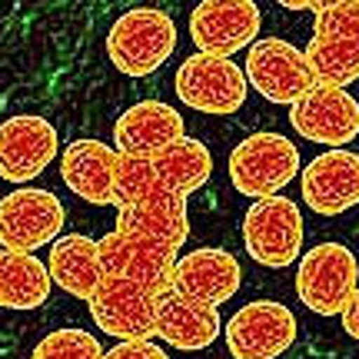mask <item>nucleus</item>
Returning a JSON list of instances; mask_svg holds the SVG:
<instances>
[{
  "mask_svg": "<svg viewBox=\"0 0 359 359\" xmlns=\"http://www.w3.org/2000/svg\"><path fill=\"white\" fill-rule=\"evenodd\" d=\"M309 70L320 87H349L359 80V0L323 4L306 43Z\"/></svg>",
  "mask_w": 359,
  "mask_h": 359,
  "instance_id": "f257e3e1",
  "label": "nucleus"
},
{
  "mask_svg": "<svg viewBox=\"0 0 359 359\" xmlns=\"http://www.w3.org/2000/svg\"><path fill=\"white\" fill-rule=\"evenodd\" d=\"M177 50V24L156 7H133L120 13L107 34L110 64L127 77H147Z\"/></svg>",
  "mask_w": 359,
  "mask_h": 359,
  "instance_id": "f03ea898",
  "label": "nucleus"
},
{
  "mask_svg": "<svg viewBox=\"0 0 359 359\" xmlns=\"http://www.w3.org/2000/svg\"><path fill=\"white\" fill-rule=\"evenodd\" d=\"M296 173H303L299 150L283 133H269V130L250 133L230 154L233 190L250 196V200L276 196L290 180H296Z\"/></svg>",
  "mask_w": 359,
  "mask_h": 359,
  "instance_id": "7ed1b4c3",
  "label": "nucleus"
},
{
  "mask_svg": "<svg viewBox=\"0 0 359 359\" xmlns=\"http://www.w3.org/2000/svg\"><path fill=\"white\" fill-rule=\"evenodd\" d=\"M359 290V259L343 243H320L296 266V296L316 316L343 313Z\"/></svg>",
  "mask_w": 359,
  "mask_h": 359,
  "instance_id": "20e7f679",
  "label": "nucleus"
},
{
  "mask_svg": "<svg viewBox=\"0 0 359 359\" xmlns=\"http://www.w3.org/2000/svg\"><path fill=\"white\" fill-rule=\"evenodd\" d=\"M243 246L259 266L283 269L303 253V213L290 196H266L246 210Z\"/></svg>",
  "mask_w": 359,
  "mask_h": 359,
  "instance_id": "39448f33",
  "label": "nucleus"
},
{
  "mask_svg": "<svg viewBox=\"0 0 359 359\" xmlns=\"http://www.w3.org/2000/svg\"><path fill=\"white\" fill-rule=\"evenodd\" d=\"M177 97L196 114L226 116L236 114L246 103V74L230 57H213V53H193L177 70Z\"/></svg>",
  "mask_w": 359,
  "mask_h": 359,
  "instance_id": "423d86ee",
  "label": "nucleus"
},
{
  "mask_svg": "<svg viewBox=\"0 0 359 359\" xmlns=\"http://www.w3.org/2000/svg\"><path fill=\"white\" fill-rule=\"evenodd\" d=\"M243 74H246V83L257 90L263 100L286 103V107L303 100L309 90L316 87L306 50H299L290 40H280V37L257 40L246 50Z\"/></svg>",
  "mask_w": 359,
  "mask_h": 359,
  "instance_id": "0eeeda50",
  "label": "nucleus"
},
{
  "mask_svg": "<svg viewBox=\"0 0 359 359\" xmlns=\"http://www.w3.org/2000/svg\"><path fill=\"white\" fill-rule=\"evenodd\" d=\"M97 330L120 343L130 339H154L156 336V296L140 283L103 276V283L87 299Z\"/></svg>",
  "mask_w": 359,
  "mask_h": 359,
  "instance_id": "6e6552de",
  "label": "nucleus"
},
{
  "mask_svg": "<svg viewBox=\"0 0 359 359\" xmlns=\"http://www.w3.org/2000/svg\"><path fill=\"white\" fill-rule=\"evenodd\" d=\"M64 203L50 190H13L0 200V240L4 250L34 253L40 246L57 243L64 230Z\"/></svg>",
  "mask_w": 359,
  "mask_h": 359,
  "instance_id": "1a4fd4ad",
  "label": "nucleus"
},
{
  "mask_svg": "<svg viewBox=\"0 0 359 359\" xmlns=\"http://www.w3.org/2000/svg\"><path fill=\"white\" fill-rule=\"evenodd\" d=\"M296 339V316L276 299H253L226 323V349L233 359H280Z\"/></svg>",
  "mask_w": 359,
  "mask_h": 359,
  "instance_id": "9d476101",
  "label": "nucleus"
},
{
  "mask_svg": "<svg viewBox=\"0 0 359 359\" xmlns=\"http://www.w3.org/2000/svg\"><path fill=\"white\" fill-rule=\"evenodd\" d=\"M259 7L253 0H203L190 13V40L196 53L230 57L257 43L259 34Z\"/></svg>",
  "mask_w": 359,
  "mask_h": 359,
  "instance_id": "9b49d317",
  "label": "nucleus"
},
{
  "mask_svg": "<svg viewBox=\"0 0 359 359\" xmlns=\"http://www.w3.org/2000/svg\"><path fill=\"white\" fill-rule=\"evenodd\" d=\"M290 123L299 137L343 150L359 137V100L339 87H316L290 107Z\"/></svg>",
  "mask_w": 359,
  "mask_h": 359,
  "instance_id": "f8f14e48",
  "label": "nucleus"
},
{
  "mask_svg": "<svg viewBox=\"0 0 359 359\" xmlns=\"http://www.w3.org/2000/svg\"><path fill=\"white\" fill-rule=\"evenodd\" d=\"M100 259L107 276L140 283L154 296L173 290V269H177V250L150 243L133 233H107L100 240Z\"/></svg>",
  "mask_w": 359,
  "mask_h": 359,
  "instance_id": "ddd939ff",
  "label": "nucleus"
},
{
  "mask_svg": "<svg viewBox=\"0 0 359 359\" xmlns=\"http://www.w3.org/2000/svg\"><path fill=\"white\" fill-rule=\"evenodd\" d=\"M299 190L313 213L339 217L359 203V154L353 150H326L313 156L299 173Z\"/></svg>",
  "mask_w": 359,
  "mask_h": 359,
  "instance_id": "4468645a",
  "label": "nucleus"
},
{
  "mask_svg": "<svg viewBox=\"0 0 359 359\" xmlns=\"http://www.w3.org/2000/svg\"><path fill=\"white\" fill-rule=\"evenodd\" d=\"M57 130L50 120L20 114L0 127V177L11 183H27L40 177L57 156Z\"/></svg>",
  "mask_w": 359,
  "mask_h": 359,
  "instance_id": "2eb2a0df",
  "label": "nucleus"
},
{
  "mask_svg": "<svg viewBox=\"0 0 359 359\" xmlns=\"http://www.w3.org/2000/svg\"><path fill=\"white\" fill-rule=\"evenodd\" d=\"M240 283H243V269L236 257L217 246H200L193 253H183L173 269V293L210 306H223L226 299H233Z\"/></svg>",
  "mask_w": 359,
  "mask_h": 359,
  "instance_id": "dca6fc26",
  "label": "nucleus"
},
{
  "mask_svg": "<svg viewBox=\"0 0 359 359\" xmlns=\"http://www.w3.org/2000/svg\"><path fill=\"white\" fill-rule=\"evenodd\" d=\"M187 137L183 116L163 100H140L127 107L114 127V147L116 154L130 156H150L163 154L167 147Z\"/></svg>",
  "mask_w": 359,
  "mask_h": 359,
  "instance_id": "f3484780",
  "label": "nucleus"
},
{
  "mask_svg": "<svg viewBox=\"0 0 359 359\" xmlns=\"http://www.w3.org/2000/svg\"><path fill=\"white\" fill-rule=\"evenodd\" d=\"M223 330L219 309L180 293L156 296V336L180 353L206 349Z\"/></svg>",
  "mask_w": 359,
  "mask_h": 359,
  "instance_id": "a211bd4d",
  "label": "nucleus"
},
{
  "mask_svg": "<svg viewBox=\"0 0 359 359\" xmlns=\"http://www.w3.org/2000/svg\"><path fill=\"white\" fill-rule=\"evenodd\" d=\"M116 230L143 236L150 243L180 250L190 236V219H187V196L170 190H156L140 203H130L116 210Z\"/></svg>",
  "mask_w": 359,
  "mask_h": 359,
  "instance_id": "6ab92c4d",
  "label": "nucleus"
},
{
  "mask_svg": "<svg viewBox=\"0 0 359 359\" xmlns=\"http://www.w3.org/2000/svg\"><path fill=\"white\" fill-rule=\"evenodd\" d=\"M120 154L116 147H107L100 140H74L60 156V177L67 190L87 200L93 206L114 203V180Z\"/></svg>",
  "mask_w": 359,
  "mask_h": 359,
  "instance_id": "aec40b11",
  "label": "nucleus"
},
{
  "mask_svg": "<svg viewBox=\"0 0 359 359\" xmlns=\"http://www.w3.org/2000/svg\"><path fill=\"white\" fill-rule=\"evenodd\" d=\"M50 276L64 293L90 299L93 290L103 283V259L100 240H90L83 233H67L50 246Z\"/></svg>",
  "mask_w": 359,
  "mask_h": 359,
  "instance_id": "412c9836",
  "label": "nucleus"
},
{
  "mask_svg": "<svg viewBox=\"0 0 359 359\" xmlns=\"http://www.w3.org/2000/svg\"><path fill=\"white\" fill-rule=\"evenodd\" d=\"M50 286V266H43L34 253H17V250L0 253V306L37 309L40 303H47Z\"/></svg>",
  "mask_w": 359,
  "mask_h": 359,
  "instance_id": "4be33fe9",
  "label": "nucleus"
},
{
  "mask_svg": "<svg viewBox=\"0 0 359 359\" xmlns=\"http://www.w3.org/2000/svg\"><path fill=\"white\" fill-rule=\"evenodd\" d=\"M154 170L163 190L187 196V193L200 190L206 180H210V173H213V154H210V147L203 140L183 137L173 147H167L163 154L154 156Z\"/></svg>",
  "mask_w": 359,
  "mask_h": 359,
  "instance_id": "5701e85b",
  "label": "nucleus"
},
{
  "mask_svg": "<svg viewBox=\"0 0 359 359\" xmlns=\"http://www.w3.org/2000/svg\"><path fill=\"white\" fill-rule=\"evenodd\" d=\"M160 187L154 170V160L150 156H130L120 154V163H116V180H114V203L116 210L130 203H140L147 196H154Z\"/></svg>",
  "mask_w": 359,
  "mask_h": 359,
  "instance_id": "b1692460",
  "label": "nucleus"
},
{
  "mask_svg": "<svg viewBox=\"0 0 359 359\" xmlns=\"http://www.w3.org/2000/svg\"><path fill=\"white\" fill-rule=\"evenodd\" d=\"M100 339L93 333H83V330H57V333H47L34 346V356L30 359H103Z\"/></svg>",
  "mask_w": 359,
  "mask_h": 359,
  "instance_id": "393cba45",
  "label": "nucleus"
},
{
  "mask_svg": "<svg viewBox=\"0 0 359 359\" xmlns=\"http://www.w3.org/2000/svg\"><path fill=\"white\" fill-rule=\"evenodd\" d=\"M103 359H170L154 339H130V343H116Z\"/></svg>",
  "mask_w": 359,
  "mask_h": 359,
  "instance_id": "a878e982",
  "label": "nucleus"
},
{
  "mask_svg": "<svg viewBox=\"0 0 359 359\" xmlns=\"http://www.w3.org/2000/svg\"><path fill=\"white\" fill-rule=\"evenodd\" d=\"M339 316H343V330H346L353 339H359V290L353 293V299L346 303V309H343Z\"/></svg>",
  "mask_w": 359,
  "mask_h": 359,
  "instance_id": "bb28decb",
  "label": "nucleus"
},
{
  "mask_svg": "<svg viewBox=\"0 0 359 359\" xmlns=\"http://www.w3.org/2000/svg\"><path fill=\"white\" fill-rule=\"evenodd\" d=\"M283 7H290V11H313V13L323 11V4H313V0H296V4H283Z\"/></svg>",
  "mask_w": 359,
  "mask_h": 359,
  "instance_id": "cd10ccee",
  "label": "nucleus"
}]
</instances>
